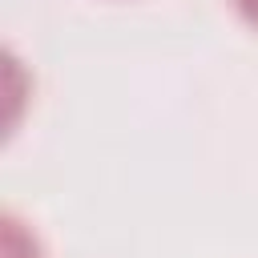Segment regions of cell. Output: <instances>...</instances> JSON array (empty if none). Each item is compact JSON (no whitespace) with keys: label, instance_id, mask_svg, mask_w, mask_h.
<instances>
[{"label":"cell","instance_id":"1","mask_svg":"<svg viewBox=\"0 0 258 258\" xmlns=\"http://www.w3.org/2000/svg\"><path fill=\"white\" fill-rule=\"evenodd\" d=\"M0 258H44L36 230L12 210L0 214Z\"/></svg>","mask_w":258,"mask_h":258},{"label":"cell","instance_id":"2","mask_svg":"<svg viewBox=\"0 0 258 258\" xmlns=\"http://www.w3.org/2000/svg\"><path fill=\"white\" fill-rule=\"evenodd\" d=\"M234 4V12L250 24V28H258V0H230Z\"/></svg>","mask_w":258,"mask_h":258}]
</instances>
